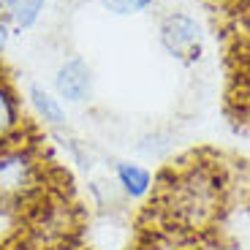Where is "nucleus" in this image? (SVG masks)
Here are the masks:
<instances>
[{
    "label": "nucleus",
    "mask_w": 250,
    "mask_h": 250,
    "mask_svg": "<svg viewBox=\"0 0 250 250\" xmlns=\"http://www.w3.org/2000/svg\"><path fill=\"white\" fill-rule=\"evenodd\" d=\"M223 209V182L212 166L190 163L161 190V212L169 226L180 231H207L212 229Z\"/></svg>",
    "instance_id": "obj_1"
},
{
    "label": "nucleus",
    "mask_w": 250,
    "mask_h": 250,
    "mask_svg": "<svg viewBox=\"0 0 250 250\" xmlns=\"http://www.w3.org/2000/svg\"><path fill=\"white\" fill-rule=\"evenodd\" d=\"M46 196V163L22 136L0 144V207L22 215Z\"/></svg>",
    "instance_id": "obj_2"
},
{
    "label": "nucleus",
    "mask_w": 250,
    "mask_h": 250,
    "mask_svg": "<svg viewBox=\"0 0 250 250\" xmlns=\"http://www.w3.org/2000/svg\"><path fill=\"white\" fill-rule=\"evenodd\" d=\"M161 46L180 62H193L201 55V27L193 17L174 11L161 22Z\"/></svg>",
    "instance_id": "obj_3"
},
{
    "label": "nucleus",
    "mask_w": 250,
    "mask_h": 250,
    "mask_svg": "<svg viewBox=\"0 0 250 250\" xmlns=\"http://www.w3.org/2000/svg\"><path fill=\"white\" fill-rule=\"evenodd\" d=\"M93 93V71L87 60L68 57L55 74V95L65 104H84Z\"/></svg>",
    "instance_id": "obj_4"
},
{
    "label": "nucleus",
    "mask_w": 250,
    "mask_h": 250,
    "mask_svg": "<svg viewBox=\"0 0 250 250\" xmlns=\"http://www.w3.org/2000/svg\"><path fill=\"white\" fill-rule=\"evenodd\" d=\"M22 128H25V120H22L19 95L8 76L0 71V144L22 136Z\"/></svg>",
    "instance_id": "obj_5"
},
{
    "label": "nucleus",
    "mask_w": 250,
    "mask_h": 250,
    "mask_svg": "<svg viewBox=\"0 0 250 250\" xmlns=\"http://www.w3.org/2000/svg\"><path fill=\"white\" fill-rule=\"evenodd\" d=\"M114 182L128 199H147L155 188L150 169H144L142 163L133 161H117L114 163Z\"/></svg>",
    "instance_id": "obj_6"
},
{
    "label": "nucleus",
    "mask_w": 250,
    "mask_h": 250,
    "mask_svg": "<svg viewBox=\"0 0 250 250\" xmlns=\"http://www.w3.org/2000/svg\"><path fill=\"white\" fill-rule=\"evenodd\" d=\"M27 98H30V106L36 109L38 120L44 125H52V128H62L65 125L68 114H65V106H62V101L55 93H49L41 84H27Z\"/></svg>",
    "instance_id": "obj_7"
},
{
    "label": "nucleus",
    "mask_w": 250,
    "mask_h": 250,
    "mask_svg": "<svg viewBox=\"0 0 250 250\" xmlns=\"http://www.w3.org/2000/svg\"><path fill=\"white\" fill-rule=\"evenodd\" d=\"M44 6H46V0H8V6L3 14H6L11 30L22 33V30L36 27V22L44 14Z\"/></svg>",
    "instance_id": "obj_8"
},
{
    "label": "nucleus",
    "mask_w": 250,
    "mask_h": 250,
    "mask_svg": "<svg viewBox=\"0 0 250 250\" xmlns=\"http://www.w3.org/2000/svg\"><path fill=\"white\" fill-rule=\"evenodd\" d=\"M98 3L114 17H133V14L147 11L155 0H98Z\"/></svg>",
    "instance_id": "obj_9"
},
{
    "label": "nucleus",
    "mask_w": 250,
    "mask_h": 250,
    "mask_svg": "<svg viewBox=\"0 0 250 250\" xmlns=\"http://www.w3.org/2000/svg\"><path fill=\"white\" fill-rule=\"evenodd\" d=\"M17 226H19V215L17 212H8V209L0 207V245L17 231Z\"/></svg>",
    "instance_id": "obj_10"
},
{
    "label": "nucleus",
    "mask_w": 250,
    "mask_h": 250,
    "mask_svg": "<svg viewBox=\"0 0 250 250\" xmlns=\"http://www.w3.org/2000/svg\"><path fill=\"white\" fill-rule=\"evenodd\" d=\"M136 250H185V248L177 242H169V239H150V242H144Z\"/></svg>",
    "instance_id": "obj_11"
},
{
    "label": "nucleus",
    "mask_w": 250,
    "mask_h": 250,
    "mask_svg": "<svg viewBox=\"0 0 250 250\" xmlns=\"http://www.w3.org/2000/svg\"><path fill=\"white\" fill-rule=\"evenodd\" d=\"M11 25H8V19L6 17H0V52L8 46V41H11Z\"/></svg>",
    "instance_id": "obj_12"
},
{
    "label": "nucleus",
    "mask_w": 250,
    "mask_h": 250,
    "mask_svg": "<svg viewBox=\"0 0 250 250\" xmlns=\"http://www.w3.org/2000/svg\"><path fill=\"white\" fill-rule=\"evenodd\" d=\"M36 250H74L71 245H55V248H36Z\"/></svg>",
    "instance_id": "obj_13"
},
{
    "label": "nucleus",
    "mask_w": 250,
    "mask_h": 250,
    "mask_svg": "<svg viewBox=\"0 0 250 250\" xmlns=\"http://www.w3.org/2000/svg\"><path fill=\"white\" fill-rule=\"evenodd\" d=\"M6 6H8V0H0V11H6Z\"/></svg>",
    "instance_id": "obj_14"
}]
</instances>
